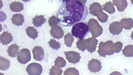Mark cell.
<instances>
[{"label":"cell","instance_id":"cell-19","mask_svg":"<svg viewBox=\"0 0 133 75\" xmlns=\"http://www.w3.org/2000/svg\"><path fill=\"white\" fill-rule=\"evenodd\" d=\"M19 51V47L16 44H12L8 48V55L10 57H15L17 55Z\"/></svg>","mask_w":133,"mask_h":75},{"label":"cell","instance_id":"cell-3","mask_svg":"<svg viewBox=\"0 0 133 75\" xmlns=\"http://www.w3.org/2000/svg\"><path fill=\"white\" fill-rule=\"evenodd\" d=\"M90 13L92 15L96 16L101 23H105L107 21L108 16L103 12L102 6L98 3L94 2L91 4L89 8Z\"/></svg>","mask_w":133,"mask_h":75},{"label":"cell","instance_id":"cell-13","mask_svg":"<svg viewBox=\"0 0 133 75\" xmlns=\"http://www.w3.org/2000/svg\"><path fill=\"white\" fill-rule=\"evenodd\" d=\"M97 39L94 37L87 39V50L91 53L94 52L96 50L98 44Z\"/></svg>","mask_w":133,"mask_h":75},{"label":"cell","instance_id":"cell-29","mask_svg":"<svg viewBox=\"0 0 133 75\" xmlns=\"http://www.w3.org/2000/svg\"><path fill=\"white\" fill-rule=\"evenodd\" d=\"M63 71L62 69L55 66H52L50 69V75H62Z\"/></svg>","mask_w":133,"mask_h":75},{"label":"cell","instance_id":"cell-30","mask_svg":"<svg viewBox=\"0 0 133 75\" xmlns=\"http://www.w3.org/2000/svg\"><path fill=\"white\" fill-rule=\"evenodd\" d=\"M123 45L120 42H116L114 44L113 46V51L114 53H118L120 52L123 47Z\"/></svg>","mask_w":133,"mask_h":75},{"label":"cell","instance_id":"cell-17","mask_svg":"<svg viewBox=\"0 0 133 75\" xmlns=\"http://www.w3.org/2000/svg\"><path fill=\"white\" fill-rule=\"evenodd\" d=\"M9 5L11 11L16 13L20 12L24 9L23 4L19 2H12Z\"/></svg>","mask_w":133,"mask_h":75},{"label":"cell","instance_id":"cell-24","mask_svg":"<svg viewBox=\"0 0 133 75\" xmlns=\"http://www.w3.org/2000/svg\"><path fill=\"white\" fill-rule=\"evenodd\" d=\"M122 53L127 57H133V45H129L125 46L122 50Z\"/></svg>","mask_w":133,"mask_h":75},{"label":"cell","instance_id":"cell-6","mask_svg":"<svg viewBox=\"0 0 133 75\" xmlns=\"http://www.w3.org/2000/svg\"><path fill=\"white\" fill-rule=\"evenodd\" d=\"M31 59V53L28 49H22L17 54V60L19 63L22 64H26L29 62Z\"/></svg>","mask_w":133,"mask_h":75},{"label":"cell","instance_id":"cell-22","mask_svg":"<svg viewBox=\"0 0 133 75\" xmlns=\"http://www.w3.org/2000/svg\"><path fill=\"white\" fill-rule=\"evenodd\" d=\"M26 31L27 35L31 39H36L38 36V32L33 27H28L26 29Z\"/></svg>","mask_w":133,"mask_h":75},{"label":"cell","instance_id":"cell-18","mask_svg":"<svg viewBox=\"0 0 133 75\" xmlns=\"http://www.w3.org/2000/svg\"><path fill=\"white\" fill-rule=\"evenodd\" d=\"M123 28L126 30H130L133 28V20L131 18H124L120 21Z\"/></svg>","mask_w":133,"mask_h":75},{"label":"cell","instance_id":"cell-4","mask_svg":"<svg viewBox=\"0 0 133 75\" xmlns=\"http://www.w3.org/2000/svg\"><path fill=\"white\" fill-rule=\"evenodd\" d=\"M113 42L111 40L107 41L104 42H101L99 44L98 53L99 56L105 57L106 56H111L114 54L113 51Z\"/></svg>","mask_w":133,"mask_h":75},{"label":"cell","instance_id":"cell-15","mask_svg":"<svg viewBox=\"0 0 133 75\" xmlns=\"http://www.w3.org/2000/svg\"><path fill=\"white\" fill-rule=\"evenodd\" d=\"M112 1L113 5L119 12H123L127 7L128 2L126 0H114Z\"/></svg>","mask_w":133,"mask_h":75},{"label":"cell","instance_id":"cell-7","mask_svg":"<svg viewBox=\"0 0 133 75\" xmlns=\"http://www.w3.org/2000/svg\"><path fill=\"white\" fill-rule=\"evenodd\" d=\"M26 71L29 75H41L42 73L43 68L39 64L33 63L28 65Z\"/></svg>","mask_w":133,"mask_h":75},{"label":"cell","instance_id":"cell-34","mask_svg":"<svg viewBox=\"0 0 133 75\" xmlns=\"http://www.w3.org/2000/svg\"><path fill=\"white\" fill-rule=\"evenodd\" d=\"M131 37L132 39L133 40V31L132 32V33H131Z\"/></svg>","mask_w":133,"mask_h":75},{"label":"cell","instance_id":"cell-32","mask_svg":"<svg viewBox=\"0 0 133 75\" xmlns=\"http://www.w3.org/2000/svg\"><path fill=\"white\" fill-rule=\"evenodd\" d=\"M48 22H49V25L51 28L57 26L58 23L57 17H56L55 16H53L50 17Z\"/></svg>","mask_w":133,"mask_h":75},{"label":"cell","instance_id":"cell-8","mask_svg":"<svg viewBox=\"0 0 133 75\" xmlns=\"http://www.w3.org/2000/svg\"><path fill=\"white\" fill-rule=\"evenodd\" d=\"M66 60L70 63L76 64L80 61L81 57L80 54L74 51H64Z\"/></svg>","mask_w":133,"mask_h":75},{"label":"cell","instance_id":"cell-9","mask_svg":"<svg viewBox=\"0 0 133 75\" xmlns=\"http://www.w3.org/2000/svg\"><path fill=\"white\" fill-rule=\"evenodd\" d=\"M88 69L92 73H96L101 70L102 68L101 62L97 59H93L89 61L88 65Z\"/></svg>","mask_w":133,"mask_h":75},{"label":"cell","instance_id":"cell-10","mask_svg":"<svg viewBox=\"0 0 133 75\" xmlns=\"http://www.w3.org/2000/svg\"><path fill=\"white\" fill-rule=\"evenodd\" d=\"M33 58L35 60L41 61L43 59L44 56V49L40 46H36L32 50Z\"/></svg>","mask_w":133,"mask_h":75},{"label":"cell","instance_id":"cell-31","mask_svg":"<svg viewBox=\"0 0 133 75\" xmlns=\"http://www.w3.org/2000/svg\"><path fill=\"white\" fill-rule=\"evenodd\" d=\"M49 43L50 47L53 49L57 50L58 49L60 48L61 44L58 42H57L54 39H51L49 42Z\"/></svg>","mask_w":133,"mask_h":75},{"label":"cell","instance_id":"cell-21","mask_svg":"<svg viewBox=\"0 0 133 75\" xmlns=\"http://www.w3.org/2000/svg\"><path fill=\"white\" fill-rule=\"evenodd\" d=\"M10 65L9 60L2 57H0V70L2 71L7 70Z\"/></svg>","mask_w":133,"mask_h":75},{"label":"cell","instance_id":"cell-11","mask_svg":"<svg viewBox=\"0 0 133 75\" xmlns=\"http://www.w3.org/2000/svg\"><path fill=\"white\" fill-rule=\"evenodd\" d=\"M123 28L120 23L118 22H114L109 25V32L113 35H119L123 30Z\"/></svg>","mask_w":133,"mask_h":75},{"label":"cell","instance_id":"cell-12","mask_svg":"<svg viewBox=\"0 0 133 75\" xmlns=\"http://www.w3.org/2000/svg\"><path fill=\"white\" fill-rule=\"evenodd\" d=\"M51 35L55 39H61L64 35V32L62 28L57 25L52 27L50 31Z\"/></svg>","mask_w":133,"mask_h":75},{"label":"cell","instance_id":"cell-16","mask_svg":"<svg viewBox=\"0 0 133 75\" xmlns=\"http://www.w3.org/2000/svg\"><path fill=\"white\" fill-rule=\"evenodd\" d=\"M11 20L12 23L17 26H22L24 22V16L21 13L14 15Z\"/></svg>","mask_w":133,"mask_h":75},{"label":"cell","instance_id":"cell-5","mask_svg":"<svg viewBox=\"0 0 133 75\" xmlns=\"http://www.w3.org/2000/svg\"><path fill=\"white\" fill-rule=\"evenodd\" d=\"M88 25L89 31L94 38L98 37L103 33V29L102 27L95 19H91L89 20Z\"/></svg>","mask_w":133,"mask_h":75},{"label":"cell","instance_id":"cell-23","mask_svg":"<svg viewBox=\"0 0 133 75\" xmlns=\"http://www.w3.org/2000/svg\"><path fill=\"white\" fill-rule=\"evenodd\" d=\"M103 6V10L110 14L114 13L115 12L114 5L111 2L106 3Z\"/></svg>","mask_w":133,"mask_h":75},{"label":"cell","instance_id":"cell-27","mask_svg":"<svg viewBox=\"0 0 133 75\" xmlns=\"http://www.w3.org/2000/svg\"><path fill=\"white\" fill-rule=\"evenodd\" d=\"M76 44L77 48L81 51H84L87 49V39L79 40Z\"/></svg>","mask_w":133,"mask_h":75},{"label":"cell","instance_id":"cell-25","mask_svg":"<svg viewBox=\"0 0 133 75\" xmlns=\"http://www.w3.org/2000/svg\"><path fill=\"white\" fill-rule=\"evenodd\" d=\"M64 44L67 47H71L74 41V38L70 33L66 34L64 37Z\"/></svg>","mask_w":133,"mask_h":75},{"label":"cell","instance_id":"cell-26","mask_svg":"<svg viewBox=\"0 0 133 75\" xmlns=\"http://www.w3.org/2000/svg\"><path fill=\"white\" fill-rule=\"evenodd\" d=\"M66 61L63 57H58L56 58L55 61V67L58 68H63L65 67L66 65Z\"/></svg>","mask_w":133,"mask_h":75},{"label":"cell","instance_id":"cell-20","mask_svg":"<svg viewBox=\"0 0 133 75\" xmlns=\"http://www.w3.org/2000/svg\"><path fill=\"white\" fill-rule=\"evenodd\" d=\"M46 22V19L43 15H36L33 19V23L35 27H40Z\"/></svg>","mask_w":133,"mask_h":75},{"label":"cell","instance_id":"cell-28","mask_svg":"<svg viewBox=\"0 0 133 75\" xmlns=\"http://www.w3.org/2000/svg\"><path fill=\"white\" fill-rule=\"evenodd\" d=\"M63 75H79V71L76 68H69L65 71Z\"/></svg>","mask_w":133,"mask_h":75},{"label":"cell","instance_id":"cell-14","mask_svg":"<svg viewBox=\"0 0 133 75\" xmlns=\"http://www.w3.org/2000/svg\"><path fill=\"white\" fill-rule=\"evenodd\" d=\"M13 40V37L10 33L8 32H4L0 36L1 42L3 45H7Z\"/></svg>","mask_w":133,"mask_h":75},{"label":"cell","instance_id":"cell-2","mask_svg":"<svg viewBox=\"0 0 133 75\" xmlns=\"http://www.w3.org/2000/svg\"><path fill=\"white\" fill-rule=\"evenodd\" d=\"M90 32L88 24L80 22L73 25L71 30L72 35L79 40H82Z\"/></svg>","mask_w":133,"mask_h":75},{"label":"cell","instance_id":"cell-1","mask_svg":"<svg viewBox=\"0 0 133 75\" xmlns=\"http://www.w3.org/2000/svg\"><path fill=\"white\" fill-rule=\"evenodd\" d=\"M88 14L85 3L77 0L63 1L57 13L58 23L64 27H70L78 22L85 21Z\"/></svg>","mask_w":133,"mask_h":75},{"label":"cell","instance_id":"cell-33","mask_svg":"<svg viewBox=\"0 0 133 75\" xmlns=\"http://www.w3.org/2000/svg\"><path fill=\"white\" fill-rule=\"evenodd\" d=\"M109 75H122L121 73L118 71H114V72H112Z\"/></svg>","mask_w":133,"mask_h":75}]
</instances>
